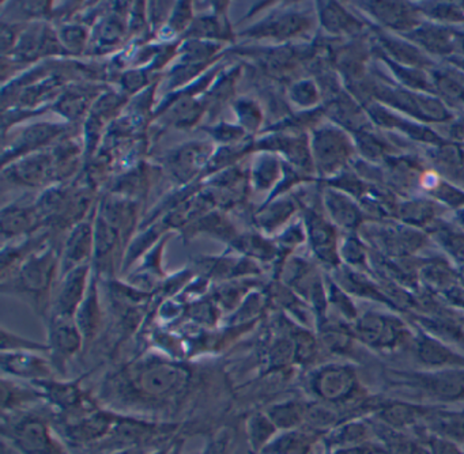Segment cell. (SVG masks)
Here are the masks:
<instances>
[{
	"label": "cell",
	"instance_id": "cell-1",
	"mask_svg": "<svg viewBox=\"0 0 464 454\" xmlns=\"http://www.w3.org/2000/svg\"><path fill=\"white\" fill-rule=\"evenodd\" d=\"M194 374L191 364L170 356H142L108 374L104 391L126 404H169L188 393Z\"/></svg>",
	"mask_w": 464,
	"mask_h": 454
},
{
	"label": "cell",
	"instance_id": "cell-2",
	"mask_svg": "<svg viewBox=\"0 0 464 454\" xmlns=\"http://www.w3.org/2000/svg\"><path fill=\"white\" fill-rule=\"evenodd\" d=\"M55 252L51 247L34 253L25 258L10 280H4L5 293L17 294L34 304L37 314H44L48 320L51 310V290L56 275Z\"/></svg>",
	"mask_w": 464,
	"mask_h": 454
},
{
	"label": "cell",
	"instance_id": "cell-3",
	"mask_svg": "<svg viewBox=\"0 0 464 454\" xmlns=\"http://www.w3.org/2000/svg\"><path fill=\"white\" fill-rule=\"evenodd\" d=\"M4 435L21 454H69L48 420L25 410L4 416Z\"/></svg>",
	"mask_w": 464,
	"mask_h": 454
},
{
	"label": "cell",
	"instance_id": "cell-4",
	"mask_svg": "<svg viewBox=\"0 0 464 454\" xmlns=\"http://www.w3.org/2000/svg\"><path fill=\"white\" fill-rule=\"evenodd\" d=\"M47 328L50 358L56 372H61L62 367L85 350V340L75 318L50 317Z\"/></svg>",
	"mask_w": 464,
	"mask_h": 454
},
{
	"label": "cell",
	"instance_id": "cell-5",
	"mask_svg": "<svg viewBox=\"0 0 464 454\" xmlns=\"http://www.w3.org/2000/svg\"><path fill=\"white\" fill-rule=\"evenodd\" d=\"M42 391L44 400L59 408L69 418L82 415L94 410L96 402L81 388V378L77 381H62L59 378L34 382Z\"/></svg>",
	"mask_w": 464,
	"mask_h": 454
},
{
	"label": "cell",
	"instance_id": "cell-6",
	"mask_svg": "<svg viewBox=\"0 0 464 454\" xmlns=\"http://www.w3.org/2000/svg\"><path fill=\"white\" fill-rule=\"evenodd\" d=\"M121 418L123 416L116 415L110 411L94 408L82 415L67 418V420H64V434L67 440L78 445H97L111 434Z\"/></svg>",
	"mask_w": 464,
	"mask_h": 454
},
{
	"label": "cell",
	"instance_id": "cell-7",
	"mask_svg": "<svg viewBox=\"0 0 464 454\" xmlns=\"http://www.w3.org/2000/svg\"><path fill=\"white\" fill-rule=\"evenodd\" d=\"M2 374L15 380L36 381L55 378L56 369L50 355L32 351H2Z\"/></svg>",
	"mask_w": 464,
	"mask_h": 454
},
{
	"label": "cell",
	"instance_id": "cell-8",
	"mask_svg": "<svg viewBox=\"0 0 464 454\" xmlns=\"http://www.w3.org/2000/svg\"><path fill=\"white\" fill-rule=\"evenodd\" d=\"M89 271H91V266L89 264H85V266H78L69 274L63 275V279L58 285H55L48 318H75V314L88 293Z\"/></svg>",
	"mask_w": 464,
	"mask_h": 454
},
{
	"label": "cell",
	"instance_id": "cell-9",
	"mask_svg": "<svg viewBox=\"0 0 464 454\" xmlns=\"http://www.w3.org/2000/svg\"><path fill=\"white\" fill-rule=\"evenodd\" d=\"M94 250V226L91 222H81L72 228L64 245L61 260L62 275L69 274L78 266H85Z\"/></svg>",
	"mask_w": 464,
	"mask_h": 454
},
{
	"label": "cell",
	"instance_id": "cell-10",
	"mask_svg": "<svg viewBox=\"0 0 464 454\" xmlns=\"http://www.w3.org/2000/svg\"><path fill=\"white\" fill-rule=\"evenodd\" d=\"M75 323H77L83 340H85V348L91 345L102 332L104 314H102V306H100L99 291H97V283L94 276L91 277L88 293H86L85 299H83L77 314H75Z\"/></svg>",
	"mask_w": 464,
	"mask_h": 454
},
{
	"label": "cell",
	"instance_id": "cell-11",
	"mask_svg": "<svg viewBox=\"0 0 464 454\" xmlns=\"http://www.w3.org/2000/svg\"><path fill=\"white\" fill-rule=\"evenodd\" d=\"M44 401L42 391L28 381L2 377V407L4 413L23 411L32 402Z\"/></svg>",
	"mask_w": 464,
	"mask_h": 454
},
{
	"label": "cell",
	"instance_id": "cell-12",
	"mask_svg": "<svg viewBox=\"0 0 464 454\" xmlns=\"http://www.w3.org/2000/svg\"><path fill=\"white\" fill-rule=\"evenodd\" d=\"M39 222V215L29 208L10 207L4 209L2 215V226H4L5 238H15L34 230Z\"/></svg>",
	"mask_w": 464,
	"mask_h": 454
},
{
	"label": "cell",
	"instance_id": "cell-13",
	"mask_svg": "<svg viewBox=\"0 0 464 454\" xmlns=\"http://www.w3.org/2000/svg\"><path fill=\"white\" fill-rule=\"evenodd\" d=\"M276 424L270 416L265 413H255L248 421V437L254 450H263L267 446L268 438L274 434Z\"/></svg>",
	"mask_w": 464,
	"mask_h": 454
},
{
	"label": "cell",
	"instance_id": "cell-14",
	"mask_svg": "<svg viewBox=\"0 0 464 454\" xmlns=\"http://www.w3.org/2000/svg\"><path fill=\"white\" fill-rule=\"evenodd\" d=\"M2 351H32L50 355L48 344L26 339L23 334L14 333L6 328L2 329Z\"/></svg>",
	"mask_w": 464,
	"mask_h": 454
},
{
	"label": "cell",
	"instance_id": "cell-15",
	"mask_svg": "<svg viewBox=\"0 0 464 454\" xmlns=\"http://www.w3.org/2000/svg\"><path fill=\"white\" fill-rule=\"evenodd\" d=\"M112 454H138L137 449H127V450L116 451Z\"/></svg>",
	"mask_w": 464,
	"mask_h": 454
},
{
	"label": "cell",
	"instance_id": "cell-16",
	"mask_svg": "<svg viewBox=\"0 0 464 454\" xmlns=\"http://www.w3.org/2000/svg\"><path fill=\"white\" fill-rule=\"evenodd\" d=\"M150 454H167V450L154 451V453H150Z\"/></svg>",
	"mask_w": 464,
	"mask_h": 454
}]
</instances>
